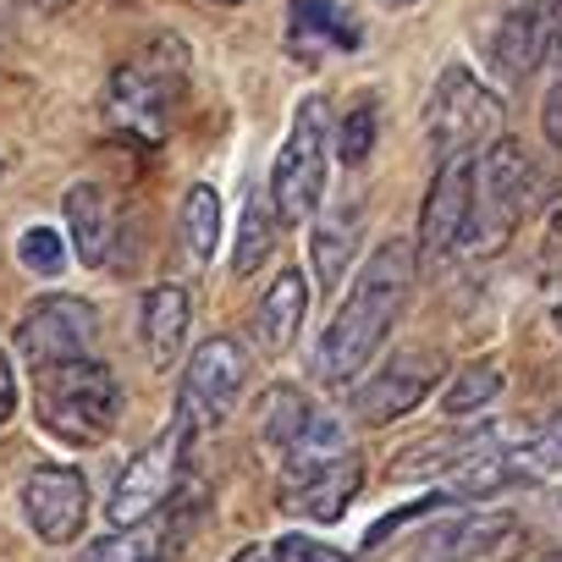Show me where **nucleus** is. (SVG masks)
I'll return each mask as SVG.
<instances>
[{
	"mask_svg": "<svg viewBox=\"0 0 562 562\" xmlns=\"http://www.w3.org/2000/svg\"><path fill=\"white\" fill-rule=\"evenodd\" d=\"M414 276H419V248L403 243V237L381 243L359 265L348 299L337 304V315H331V326L315 348V381L348 386L353 375L370 370V359L386 348L392 326L403 321V310L414 299Z\"/></svg>",
	"mask_w": 562,
	"mask_h": 562,
	"instance_id": "obj_1",
	"label": "nucleus"
},
{
	"mask_svg": "<svg viewBox=\"0 0 562 562\" xmlns=\"http://www.w3.org/2000/svg\"><path fill=\"white\" fill-rule=\"evenodd\" d=\"M34 414H40V425L56 441H67V447H100L116 430L122 386H116L111 364H100V359L45 364V370H34Z\"/></svg>",
	"mask_w": 562,
	"mask_h": 562,
	"instance_id": "obj_2",
	"label": "nucleus"
},
{
	"mask_svg": "<svg viewBox=\"0 0 562 562\" xmlns=\"http://www.w3.org/2000/svg\"><path fill=\"white\" fill-rule=\"evenodd\" d=\"M540 204V171L529 160V149L518 138H496L480 166H474V210H469V232H463V259H491L507 248L513 226L524 221V210Z\"/></svg>",
	"mask_w": 562,
	"mask_h": 562,
	"instance_id": "obj_3",
	"label": "nucleus"
},
{
	"mask_svg": "<svg viewBox=\"0 0 562 562\" xmlns=\"http://www.w3.org/2000/svg\"><path fill=\"white\" fill-rule=\"evenodd\" d=\"M331 111L321 94H310L299 111H293V133L276 155V171H270V199H276V215L281 226H304L321 215V199H326V160H331Z\"/></svg>",
	"mask_w": 562,
	"mask_h": 562,
	"instance_id": "obj_4",
	"label": "nucleus"
},
{
	"mask_svg": "<svg viewBox=\"0 0 562 562\" xmlns=\"http://www.w3.org/2000/svg\"><path fill=\"white\" fill-rule=\"evenodd\" d=\"M248 386V353L237 337H210L188 353L182 386H177V425L188 430V441L210 436L215 425L232 419L237 397Z\"/></svg>",
	"mask_w": 562,
	"mask_h": 562,
	"instance_id": "obj_5",
	"label": "nucleus"
},
{
	"mask_svg": "<svg viewBox=\"0 0 562 562\" xmlns=\"http://www.w3.org/2000/svg\"><path fill=\"white\" fill-rule=\"evenodd\" d=\"M425 133L436 144L441 160L452 155H480V144L491 149L502 138V100L469 72V67H447L430 89L425 105Z\"/></svg>",
	"mask_w": 562,
	"mask_h": 562,
	"instance_id": "obj_6",
	"label": "nucleus"
},
{
	"mask_svg": "<svg viewBox=\"0 0 562 562\" xmlns=\"http://www.w3.org/2000/svg\"><path fill=\"white\" fill-rule=\"evenodd\" d=\"M182 463H188V430L171 419V425H166L144 452H133V458H127V469L116 474L111 502H105L111 529H138V524H149V518L177 496Z\"/></svg>",
	"mask_w": 562,
	"mask_h": 562,
	"instance_id": "obj_7",
	"label": "nucleus"
},
{
	"mask_svg": "<svg viewBox=\"0 0 562 562\" xmlns=\"http://www.w3.org/2000/svg\"><path fill=\"white\" fill-rule=\"evenodd\" d=\"M171 94H177V72H171L166 50H149V56L116 67L111 72V89H105L111 127L116 133H133L144 144H160L166 138V122H171Z\"/></svg>",
	"mask_w": 562,
	"mask_h": 562,
	"instance_id": "obj_8",
	"label": "nucleus"
},
{
	"mask_svg": "<svg viewBox=\"0 0 562 562\" xmlns=\"http://www.w3.org/2000/svg\"><path fill=\"white\" fill-rule=\"evenodd\" d=\"M94 342H100V315H94L89 299H72V293L40 299L18 326V353L29 359V370L94 359Z\"/></svg>",
	"mask_w": 562,
	"mask_h": 562,
	"instance_id": "obj_9",
	"label": "nucleus"
},
{
	"mask_svg": "<svg viewBox=\"0 0 562 562\" xmlns=\"http://www.w3.org/2000/svg\"><path fill=\"white\" fill-rule=\"evenodd\" d=\"M436 381H441V359H430V353H419V348H403V353H392L375 375H364V381L353 386L348 408H353L359 425H392V419H408V414L436 392Z\"/></svg>",
	"mask_w": 562,
	"mask_h": 562,
	"instance_id": "obj_10",
	"label": "nucleus"
},
{
	"mask_svg": "<svg viewBox=\"0 0 562 562\" xmlns=\"http://www.w3.org/2000/svg\"><path fill=\"white\" fill-rule=\"evenodd\" d=\"M364 469L359 452H337V458H315V463H281V507L315 518V524H337L348 513V502L359 496Z\"/></svg>",
	"mask_w": 562,
	"mask_h": 562,
	"instance_id": "obj_11",
	"label": "nucleus"
},
{
	"mask_svg": "<svg viewBox=\"0 0 562 562\" xmlns=\"http://www.w3.org/2000/svg\"><path fill=\"white\" fill-rule=\"evenodd\" d=\"M23 518L45 546H72L89 524V485L67 463H40L23 480Z\"/></svg>",
	"mask_w": 562,
	"mask_h": 562,
	"instance_id": "obj_12",
	"label": "nucleus"
},
{
	"mask_svg": "<svg viewBox=\"0 0 562 562\" xmlns=\"http://www.w3.org/2000/svg\"><path fill=\"white\" fill-rule=\"evenodd\" d=\"M474 166L480 155H452L441 160L430 193H425V215H419V259H447L463 248L469 232V210H474Z\"/></svg>",
	"mask_w": 562,
	"mask_h": 562,
	"instance_id": "obj_13",
	"label": "nucleus"
},
{
	"mask_svg": "<svg viewBox=\"0 0 562 562\" xmlns=\"http://www.w3.org/2000/svg\"><path fill=\"white\" fill-rule=\"evenodd\" d=\"M513 436H529V430H518V425H474V430H441V436H425L419 447H408L397 463H392V474L397 480H452L458 469H469V463H480V458H491V452H502V447H518Z\"/></svg>",
	"mask_w": 562,
	"mask_h": 562,
	"instance_id": "obj_14",
	"label": "nucleus"
},
{
	"mask_svg": "<svg viewBox=\"0 0 562 562\" xmlns=\"http://www.w3.org/2000/svg\"><path fill=\"white\" fill-rule=\"evenodd\" d=\"M304 315H310V281H304V270H299V265L276 270V281L265 288V299H259L254 315H248L259 353H270V359L293 353V342H299V331H304Z\"/></svg>",
	"mask_w": 562,
	"mask_h": 562,
	"instance_id": "obj_15",
	"label": "nucleus"
},
{
	"mask_svg": "<svg viewBox=\"0 0 562 562\" xmlns=\"http://www.w3.org/2000/svg\"><path fill=\"white\" fill-rule=\"evenodd\" d=\"M359 237H364V199H337L331 210L310 221V254H315L321 288L342 281V270L359 259Z\"/></svg>",
	"mask_w": 562,
	"mask_h": 562,
	"instance_id": "obj_16",
	"label": "nucleus"
},
{
	"mask_svg": "<svg viewBox=\"0 0 562 562\" xmlns=\"http://www.w3.org/2000/svg\"><path fill=\"white\" fill-rule=\"evenodd\" d=\"M188 326H193V299H188V288H177V281H160V288L144 293V304H138V337H144L149 364L166 370V364L188 348Z\"/></svg>",
	"mask_w": 562,
	"mask_h": 562,
	"instance_id": "obj_17",
	"label": "nucleus"
},
{
	"mask_svg": "<svg viewBox=\"0 0 562 562\" xmlns=\"http://www.w3.org/2000/svg\"><path fill=\"white\" fill-rule=\"evenodd\" d=\"M67 232H72V248L83 265H105L116 248V232H122V210H116L111 188H100V182L67 188Z\"/></svg>",
	"mask_w": 562,
	"mask_h": 562,
	"instance_id": "obj_18",
	"label": "nucleus"
},
{
	"mask_svg": "<svg viewBox=\"0 0 562 562\" xmlns=\"http://www.w3.org/2000/svg\"><path fill=\"white\" fill-rule=\"evenodd\" d=\"M485 61L496 67L502 83H524V78L546 61V34H540L535 7H513V12L491 29V40H485Z\"/></svg>",
	"mask_w": 562,
	"mask_h": 562,
	"instance_id": "obj_19",
	"label": "nucleus"
},
{
	"mask_svg": "<svg viewBox=\"0 0 562 562\" xmlns=\"http://www.w3.org/2000/svg\"><path fill=\"white\" fill-rule=\"evenodd\" d=\"M293 40L304 45H331V50H359V23L337 0H293Z\"/></svg>",
	"mask_w": 562,
	"mask_h": 562,
	"instance_id": "obj_20",
	"label": "nucleus"
},
{
	"mask_svg": "<svg viewBox=\"0 0 562 562\" xmlns=\"http://www.w3.org/2000/svg\"><path fill=\"white\" fill-rule=\"evenodd\" d=\"M315 419V403L299 392V386H270L265 403H259V436L276 447V452H288Z\"/></svg>",
	"mask_w": 562,
	"mask_h": 562,
	"instance_id": "obj_21",
	"label": "nucleus"
},
{
	"mask_svg": "<svg viewBox=\"0 0 562 562\" xmlns=\"http://www.w3.org/2000/svg\"><path fill=\"white\" fill-rule=\"evenodd\" d=\"M502 386H507V375H502V364H469V370H458L447 386H441V414L447 419H469V414H485L496 397H502Z\"/></svg>",
	"mask_w": 562,
	"mask_h": 562,
	"instance_id": "obj_22",
	"label": "nucleus"
},
{
	"mask_svg": "<svg viewBox=\"0 0 562 562\" xmlns=\"http://www.w3.org/2000/svg\"><path fill=\"white\" fill-rule=\"evenodd\" d=\"M276 226H281L276 199L248 193L243 221H237V248H232V270H237V276H248V270H259V259H270V248H276Z\"/></svg>",
	"mask_w": 562,
	"mask_h": 562,
	"instance_id": "obj_23",
	"label": "nucleus"
},
{
	"mask_svg": "<svg viewBox=\"0 0 562 562\" xmlns=\"http://www.w3.org/2000/svg\"><path fill=\"white\" fill-rule=\"evenodd\" d=\"M182 243L199 265H210L221 248V193L210 182L188 188V199H182Z\"/></svg>",
	"mask_w": 562,
	"mask_h": 562,
	"instance_id": "obj_24",
	"label": "nucleus"
},
{
	"mask_svg": "<svg viewBox=\"0 0 562 562\" xmlns=\"http://www.w3.org/2000/svg\"><path fill=\"white\" fill-rule=\"evenodd\" d=\"M375 127H381V105H375L370 94H364L359 105H348V116H342L337 133H331L342 166H364V160H370V149H375Z\"/></svg>",
	"mask_w": 562,
	"mask_h": 562,
	"instance_id": "obj_25",
	"label": "nucleus"
},
{
	"mask_svg": "<svg viewBox=\"0 0 562 562\" xmlns=\"http://www.w3.org/2000/svg\"><path fill=\"white\" fill-rule=\"evenodd\" d=\"M89 562H166L160 557V529L138 524V529H116L105 540L89 546Z\"/></svg>",
	"mask_w": 562,
	"mask_h": 562,
	"instance_id": "obj_26",
	"label": "nucleus"
},
{
	"mask_svg": "<svg viewBox=\"0 0 562 562\" xmlns=\"http://www.w3.org/2000/svg\"><path fill=\"white\" fill-rule=\"evenodd\" d=\"M518 463H524L529 485H535V480L562 474V414H557L551 425H540V430H529V436L518 441Z\"/></svg>",
	"mask_w": 562,
	"mask_h": 562,
	"instance_id": "obj_27",
	"label": "nucleus"
},
{
	"mask_svg": "<svg viewBox=\"0 0 562 562\" xmlns=\"http://www.w3.org/2000/svg\"><path fill=\"white\" fill-rule=\"evenodd\" d=\"M18 259H23L34 276H61V270H67V243H61L56 226H29V232L18 237Z\"/></svg>",
	"mask_w": 562,
	"mask_h": 562,
	"instance_id": "obj_28",
	"label": "nucleus"
},
{
	"mask_svg": "<svg viewBox=\"0 0 562 562\" xmlns=\"http://www.w3.org/2000/svg\"><path fill=\"white\" fill-rule=\"evenodd\" d=\"M276 562H353L348 551L326 546V540H310V535H288L276 540Z\"/></svg>",
	"mask_w": 562,
	"mask_h": 562,
	"instance_id": "obj_29",
	"label": "nucleus"
},
{
	"mask_svg": "<svg viewBox=\"0 0 562 562\" xmlns=\"http://www.w3.org/2000/svg\"><path fill=\"white\" fill-rule=\"evenodd\" d=\"M540 281L562 299V210L546 221V237H540Z\"/></svg>",
	"mask_w": 562,
	"mask_h": 562,
	"instance_id": "obj_30",
	"label": "nucleus"
},
{
	"mask_svg": "<svg viewBox=\"0 0 562 562\" xmlns=\"http://www.w3.org/2000/svg\"><path fill=\"white\" fill-rule=\"evenodd\" d=\"M535 18H540V34H546V61L562 72V0H529Z\"/></svg>",
	"mask_w": 562,
	"mask_h": 562,
	"instance_id": "obj_31",
	"label": "nucleus"
},
{
	"mask_svg": "<svg viewBox=\"0 0 562 562\" xmlns=\"http://www.w3.org/2000/svg\"><path fill=\"white\" fill-rule=\"evenodd\" d=\"M540 133H546L551 149H562V72L551 78V89H546V100H540Z\"/></svg>",
	"mask_w": 562,
	"mask_h": 562,
	"instance_id": "obj_32",
	"label": "nucleus"
},
{
	"mask_svg": "<svg viewBox=\"0 0 562 562\" xmlns=\"http://www.w3.org/2000/svg\"><path fill=\"white\" fill-rule=\"evenodd\" d=\"M12 408H18V375H12L7 353H0V425L12 419Z\"/></svg>",
	"mask_w": 562,
	"mask_h": 562,
	"instance_id": "obj_33",
	"label": "nucleus"
},
{
	"mask_svg": "<svg viewBox=\"0 0 562 562\" xmlns=\"http://www.w3.org/2000/svg\"><path fill=\"white\" fill-rule=\"evenodd\" d=\"M540 524H546V529H551V535L562 540V485L540 496Z\"/></svg>",
	"mask_w": 562,
	"mask_h": 562,
	"instance_id": "obj_34",
	"label": "nucleus"
},
{
	"mask_svg": "<svg viewBox=\"0 0 562 562\" xmlns=\"http://www.w3.org/2000/svg\"><path fill=\"white\" fill-rule=\"evenodd\" d=\"M232 562H276V546H243Z\"/></svg>",
	"mask_w": 562,
	"mask_h": 562,
	"instance_id": "obj_35",
	"label": "nucleus"
},
{
	"mask_svg": "<svg viewBox=\"0 0 562 562\" xmlns=\"http://www.w3.org/2000/svg\"><path fill=\"white\" fill-rule=\"evenodd\" d=\"M23 7H40V12H61V7H72V0H23Z\"/></svg>",
	"mask_w": 562,
	"mask_h": 562,
	"instance_id": "obj_36",
	"label": "nucleus"
},
{
	"mask_svg": "<svg viewBox=\"0 0 562 562\" xmlns=\"http://www.w3.org/2000/svg\"><path fill=\"white\" fill-rule=\"evenodd\" d=\"M381 7H392V12H408V7H419V0H381Z\"/></svg>",
	"mask_w": 562,
	"mask_h": 562,
	"instance_id": "obj_37",
	"label": "nucleus"
},
{
	"mask_svg": "<svg viewBox=\"0 0 562 562\" xmlns=\"http://www.w3.org/2000/svg\"><path fill=\"white\" fill-rule=\"evenodd\" d=\"M210 7H248V0H210Z\"/></svg>",
	"mask_w": 562,
	"mask_h": 562,
	"instance_id": "obj_38",
	"label": "nucleus"
},
{
	"mask_svg": "<svg viewBox=\"0 0 562 562\" xmlns=\"http://www.w3.org/2000/svg\"><path fill=\"white\" fill-rule=\"evenodd\" d=\"M535 562H562V551H557V557H535Z\"/></svg>",
	"mask_w": 562,
	"mask_h": 562,
	"instance_id": "obj_39",
	"label": "nucleus"
},
{
	"mask_svg": "<svg viewBox=\"0 0 562 562\" xmlns=\"http://www.w3.org/2000/svg\"><path fill=\"white\" fill-rule=\"evenodd\" d=\"M557 331H562V304H557Z\"/></svg>",
	"mask_w": 562,
	"mask_h": 562,
	"instance_id": "obj_40",
	"label": "nucleus"
}]
</instances>
